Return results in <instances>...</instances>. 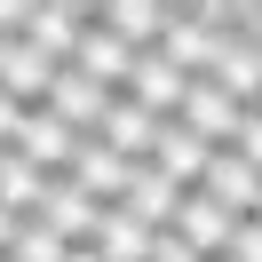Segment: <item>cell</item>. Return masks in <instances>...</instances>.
<instances>
[{
  "instance_id": "d4e9b609",
  "label": "cell",
  "mask_w": 262,
  "mask_h": 262,
  "mask_svg": "<svg viewBox=\"0 0 262 262\" xmlns=\"http://www.w3.org/2000/svg\"><path fill=\"white\" fill-rule=\"evenodd\" d=\"M72 262H103V254H96V246H72Z\"/></svg>"
},
{
  "instance_id": "ac0fdd59",
  "label": "cell",
  "mask_w": 262,
  "mask_h": 262,
  "mask_svg": "<svg viewBox=\"0 0 262 262\" xmlns=\"http://www.w3.org/2000/svg\"><path fill=\"white\" fill-rule=\"evenodd\" d=\"M40 199H48V175H40L32 159H16V151H0V207L16 214V223H32Z\"/></svg>"
},
{
  "instance_id": "ffe728a7",
  "label": "cell",
  "mask_w": 262,
  "mask_h": 262,
  "mask_svg": "<svg viewBox=\"0 0 262 262\" xmlns=\"http://www.w3.org/2000/svg\"><path fill=\"white\" fill-rule=\"evenodd\" d=\"M230 159H246V167L262 175V103H254V112L238 119V135H230Z\"/></svg>"
},
{
  "instance_id": "6da1fadb",
  "label": "cell",
  "mask_w": 262,
  "mask_h": 262,
  "mask_svg": "<svg viewBox=\"0 0 262 262\" xmlns=\"http://www.w3.org/2000/svg\"><path fill=\"white\" fill-rule=\"evenodd\" d=\"M223 8H175V16H167V40H159V56H167V64H175L183 72V80H207V72H214V56H223Z\"/></svg>"
},
{
  "instance_id": "5bb4252c",
  "label": "cell",
  "mask_w": 262,
  "mask_h": 262,
  "mask_svg": "<svg viewBox=\"0 0 262 262\" xmlns=\"http://www.w3.org/2000/svg\"><path fill=\"white\" fill-rule=\"evenodd\" d=\"M207 159H214V151L199 143L191 127H175V119H167L159 143H151V167H159L167 183H183V191H199V183H207Z\"/></svg>"
},
{
  "instance_id": "4316f807",
  "label": "cell",
  "mask_w": 262,
  "mask_h": 262,
  "mask_svg": "<svg viewBox=\"0 0 262 262\" xmlns=\"http://www.w3.org/2000/svg\"><path fill=\"white\" fill-rule=\"evenodd\" d=\"M223 262H230V254H223Z\"/></svg>"
},
{
  "instance_id": "3957f363",
  "label": "cell",
  "mask_w": 262,
  "mask_h": 262,
  "mask_svg": "<svg viewBox=\"0 0 262 262\" xmlns=\"http://www.w3.org/2000/svg\"><path fill=\"white\" fill-rule=\"evenodd\" d=\"M103 214H112V207H96L88 191H72V175H56V183H48V199H40V214H32V223H40V230H56L64 246H96Z\"/></svg>"
},
{
  "instance_id": "277c9868",
  "label": "cell",
  "mask_w": 262,
  "mask_h": 262,
  "mask_svg": "<svg viewBox=\"0 0 262 262\" xmlns=\"http://www.w3.org/2000/svg\"><path fill=\"white\" fill-rule=\"evenodd\" d=\"M88 24H96V8H80V0H32V24H24V40H32L48 64H72Z\"/></svg>"
},
{
  "instance_id": "484cf974",
  "label": "cell",
  "mask_w": 262,
  "mask_h": 262,
  "mask_svg": "<svg viewBox=\"0 0 262 262\" xmlns=\"http://www.w3.org/2000/svg\"><path fill=\"white\" fill-rule=\"evenodd\" d=\"M254 223H262V199H254Z\"/></svg>"
},
{
  "instance_id": "8fae6325",
  "label": "cell",
  "mask_w": 262,
  "mask_h": 262,
  "mask_svg": "<svg viewBox=\"0 0 262 262\" xmlns=\"http://www.w3.org/2000/svg\"><path fill=\"white\" fill-rule=\"evenodd\" d=\"M72 151H80V135H72L64 119H48V112H32V119H24V135H16V159H32L48 183L72 175Z\"/></svg>"
},
{
  "instance_id": "ba28073f",
  "label": "cell",
  "mask_w": 262,
  "mask_h": 262,
  "mask_svg": "<svg viewBox=\"0 0 262 262\" xmlns=\"http://www.w3.org/2000/svg\"><path fill=\"white\" fill-rule=\"evenodd\" d=\"M183 88H191V80H183V72L167 64L159 48H143V56H135V72H127V88H119V96H135V103H143L151 119H175V112H183Z\"/></svg>"
},
{
  "instance_id": "603a6c76",
  "label": "cell",
  "mask_w": 262,
  "mask_h": 262,
  "mask_svg": "<svg viewBox=\"0 0 262 262\" xmlns=\"http://www.w3.org/2000/svg\"><path fill=\"white\" fill-rule=\"evenodd\" d=\"M151 262H199V254H191V246L175 238V230H159V246H151Z\"/></svg>"
},
{
  "instance_id": "9a60e30c",
  "label": "cell",
  "mask_w": 262,
  "mask_h": 262,
  "mask_svg": "<svg viewBox=\"0 0 262 262\" xmlns=\"http://www.w3.org/2000/svg\"><path fill=\"white\" fill-rule=\"evenodd\" d=\"M72 72H88L96 88H112V96H119V88H127V72H135V48H127V40H112L103 24H88V32H80V56H72Z\"/></svg>"
},
{
  "instance_id": "9c48e42d",
  "label": "cell",
  "mask_w": 262,
  "mask_h": 262,
  "mask_svg": "<svg viewBox=\"0 0 262 262\" xmlns=\"http://www.w3.org/2000/svg\"><path fill=\"white\" fill-rule=\"evenodd\" d=\"M230 230H238V214H223L207 191H191V199H183V214H175V238L191 246L199 262H223V254H230Z\"/></svg>"
},
{
  "instance_id": "4fadbf2b",
  "label": "cell",
  "mask_w": 262,
  "mask_h": 262,
  "mask_svg": "<svg viewBox=\"0 0 262 262\" xmlns=\"http://www.w3.org/2000/svg\"><path fill=\"white\" fill-rule=\"evenodd\" d=\"M159 127H167V119H151V112H143L135 96H112V112H103V143H112L119 159H135V167L151 159V143H159Z\"/></svg>"
},
{
  "instance_id": "cb8c5ba5",
  "label": "cell",
  "mask_w": 262,
  "mask_h": 262,
  "mask_svg": "<svg viewBox=\"0 0 262 262\" xmlns=\"http://www.w3.org/2000/svg\"><path fill=\"white\" fill-rule=\"evenodd\" d=\"M16 230H24V223H16L8 207H0V262H8V246H16Z\"/></svg>"
},
{
  "instance_id": "8992f818",
  "label": "cell",
  "mask_w": 262,
  "mask_h": 262,
  "mask_svg": "<svg viewBox=\"0 0 262 262\" xmlns=\"http://www.w3.org/2000/svg\"><path fill=\"white\" fill-rule=\"evenodd\" d=\"M127 175H135V159H119L103 135H88V143L72 151V191H88L96 207H119V199H127Z\"/></svg>"
},
{
  "instance_id": "7a4b0ae2",
  "label": "cell",
  "mask_w": 262,
  "mask_h": 262,
  "mask_svg": "<svg viewBox=\"0 0 262 262\" xmlns=\"http://www.w3.org/2000/svg\"><path fill=\"white\" fill-rule=\"evenodd\" d=\"M40 112H48V119H64V127H72V135L88 143V135H103V112H112V88H96L88 72H72V64H64Z\"/></svg>"
},
{
  "instance_id": "52a82bcc",
  "label": "cell",
  "mask_w": 262,
  "mask_h": 262,
  "mask_svg": "<svg viewBox=\"0 0 262 262\" xmlns=\"http://www.w3.org/2000/svg\"><path fill=\"white\" fill-rule=\"evenodd\" d=\"M56 72L64 64H48V56L32 48V40H0V88H8V96L24 103V112H40V103H48V88H56Z\"/></svg>"
},
{
  "instance_id": "7402d4cb",
  "label": "cell",
  "mask_w": 262,
  "mask_h": 262,
  "mask_svg": "<svg viewBox=\"0 0 262 262\" xmlns=\"http://www.w3.org/2000/svg\"><path fill=\"white\" fill-rule=\"evenodd\" d=\"M230 262H262V223H254V214L230 230Z\"/></svg>"
},
{
  "instance_id": "e0dca14e",
  "label": "cell",
  "mask_w": 262,
  "mask_h": 262,
  "mask_svg": "<svg viewBox=\"0 0 262 262\" xmlns=\"http://www.w3.org/2000/svg\"><path fill=\"white\" fill-rule=\"evenodd\" d=\"M151 246H159V230L135 223L127 207H112V214H103V230H96V254H103V262H151Z\"/></svg>"
},
{
  "instance_id": "7c38bea8",
  "label": "cell",
  "mask_w": 262,
  "mask_h": 262,
  "mask_svg": "<svg viewBox=\"0 0 262 262\" xmlns=\"http://www.w3.org/2000/svg\"><path fill=\"white\" fill-rule=\"evenodd\" d=\"M167 16H175V8H159V0H112V8H96V24H103L112 40H127L135 56L167 40Z\"/></svg>"
},
{
  "instance_id": "2e32d148",
  "label": "cell",
  "mask_w": 262,
  "mask_h": 262,
  "mask_svg": "<svg viewBox=\"0 0 262 262\" xmlns=\"http://www.w3.org/2000/svg\"><path fill=\"white\" fill-rule=\"evenodd\" d=\"M199 191H207L223 214H238V223H246V214H254V199H262V175H254L246 159H230V151H214V159H207V183H199Z\"/></svg>"
},
{
  "instance_id": "5b68a950",
  "label": "cell",
  "mask_w": 262,
  "mask_h": 262,
  "mask_svg": "<svg viewBox=\"0 0 262 262\" xmlns=\"http://www.w3.org/2000/svg\"><path fill=\"white\" fill-rule=\"evenodd\" d=\"M238 119H246V112H238V103H230V96H223L214 80H191V88H183V112H175V127H191V135H199L207 151H230Z\"/></svg>"
},
{
  "instance_id": "44dd1931",
  "label": "cell",
  "mask_w": 262,
  "mask_h": 262,
  "mask_svg": "<svg viewBox=\"0 0 262 262\" xmlns=\"http://www.w3.org/2000/svg\"><path fill=\"white\" fill-rule=\"evenodd\" d=\"M24 119H32V112H24V103L8 96V88H0V151H16V135H24Z\"/></svg>"
},
{
  "instance_id": "30bf717a",
  "label": "cell",
  "mask_w": 262,
  "mask_h": 262,
  "mask_svg": "<svg viewBox=\"0 0 262 262\" xmlns=\"http://www.w3.org/2000/svg\"><path fill=\"white\" fill-rule=\"evenodd\" d=\"M183 199H191V191H183V183H167L159 175V167H135V175H127V199H119V207H127L135 214V223H151V230H175V214H183Z\"/></svg>"
},
{
  "instance_id": "d6986e66",
  "label": "cell",
  "mask_w": 262,
  "mask_h": 262,
  "mask_svg": "<svg viewBox=\"0 0 262 262\" xmlns=\"http://www.w3.org/2000/svg\"><path fill=\"white\" fill-rule=\"evenodd\" d=\"M8 262H72V246L56 238V230L24 223V230H16V246H8Z\"/></svg>"
}]
</instances>
